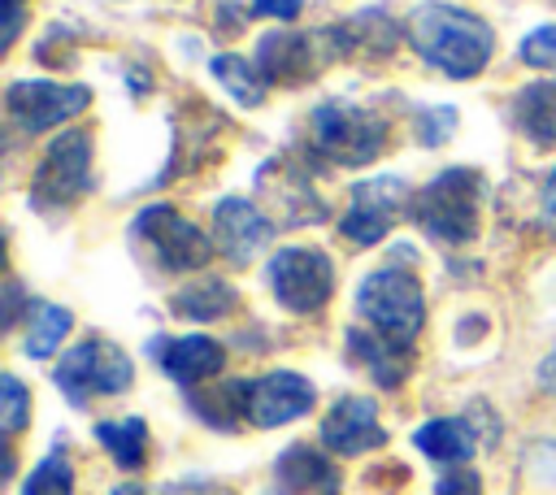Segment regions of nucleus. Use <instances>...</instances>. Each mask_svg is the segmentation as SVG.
Returning <instances> with one entry per match:
<instances>
[{"mask_svg":"<svg viewBox=\"0 0 556 495\" xmlns=\"http://www.w3.org/2000/svg\"><path fill=\"white\" fill-rule=\"evenodd\" d=\"M87 104H91V91L78 82L70 87V82H48V78H22V82H9V91H4V113L22 135L61 126L74 113H83Z\"/></svg>","mask_w":556,"mask_h":495,"instance_id":"10","label":"nucleus"},{"mask_svg":"<svg viewBox=\"0 0 556 495\" xmlns=\"http://www.w3.org/2000/svg\"><path fill=\"white\" fill-rule=\"evenodd\" d=\"M235 304H239V295H235V287H230L226 278H200V282L182 287V291L169 300V308H174L178 317H187V321H217V317H226Z\"/></svg>","mask_w":556,"mask_h":495,"instance_id":"22","label":"nucleus"},{"mask_svg":"<svg viewBox=\"0 0 556 495\" xmlns=\"http://www.w3.org/2000/svg\"><path fill=\"white\" fill-rule=\"evenodd\" d=\"M513 122L534 148L556 143V82H530L513 96Z\"/></svg>","mask_w":556,"mask_h":495,"instance_id":"21","label":"nucleus"},{"mask_svg":"<svg viewBox=\"0 0 556 495\" xmlns=\"http://www.w3.org/2000/svg\"><path fill=\"white\" fill-rule=\"evenodd\" d=\"M539 386H543L547 395H556V347L539 360Z\"/></svg>","mask_w":556,"mask_h":495,"instance_id":"34","label":"nucleus"},{"mask_svg":"<svg viewBox=\"0 0 556 495\" xmlns=\"http://www.w3.org/2000/svg\"><path fill=\"white\" fill-rule=\"evenodd\" d=\"M404 204H413L408 182L395 174H378V178H361L348 191V208L339 217V234L352 239L356 248H374L391 234V226L400 221Z\"/></svg>","mask_w":556,"mask_h":495,"instance_id":"8","label":"nucleus"},{"mask_svg":"<svg viewBox=\"0 0 556 495\" xmlns=\"http://www.w3.org/2000/svg\"><path fill=\"white\" fill-rule=\"evenodd\" d=\"M208 69H213V78H217V82H222L239 104H248V109L265 104L269 78L256 69V61H243V56H235V52H222V56H213V61H208Z\"/></svg>","mask_w":556,"mask_h":495,"instance_id":"24","label":"nucleus"},{"mask_svg":"<svg viewBox=\"0 0 556 495\" xmlns=\"http://www.w3.org/2000/svg\"><path fill=\"white\" fill-rule=\"evenodd\" d=\"M317 48L308 35L300 30H274L256 43V69L269 78V82H282V87H295L304 78L317 74Z\"/></svg>","mask_w":556,"mask_h":495,"instance_id":"17","label":"nucleus"},{"mask_svg":"<svg viewBox=\"0 0 556 495\" xmlns=\"http://www.w3.org/2000/svg\"><path fill=\"white\" fill-rule=\"evenodd\" d=\"M22 495H74V465L65 447H52L26 478Z\"/></svg>","mask_w":556,"mask_h":495,"instance_id":"27","label":"nucleus"},{"mask_svg":"<svg viewBox=\"0 0 556 495\" xmlns=\"http://www.w3.org/2000/svg\"><path fill=\"white\" fill-rule=\"evenodd\" d=\"M174 495H230V491H222V486H204V482H195V486H178Z\"/></svg>","mask_w":556,"mask_h":495,"instance_id":"35","label":"nucleus"},{"mask_svg":"<svg viewBox=\"0 0 556 495\" xmlns=\"http://www.w3.org/2000/svg\"><path fill=\"white\" fill-rule=\"evenodd\" d=\"M456 126V109H421L417 113V135L426 148H439Z\"/></svg>","mask_w":556,"mask_h":495,"instance_id":"30","label":"nucleus"},{"mask_svg":"<svg viewBox=\"0 0 556 495\" xmlns=\"http://www.w3.org/2000/svg\"><path fill=\"white\" fill-rule=\"evenodd\" d=\"M109 495H143V486H135V482H122V486H113Z\"/></svg>","mask_w":556,"mask_h":495,"instance_id":"36","label":"nucleus"},{"mask_svg":"<svg viewBox=\"0 0 556 495\" xmlns=\"http://www.w3.org/2000/svg\"><path fill=\"white\" fill-rule=\"evenodd\" d=\"M265 282L282 308L317 313L334 291V265L317 248H278L265 265Z\"/></svg>","mask_w":556,"mask_h":495,"instance_id":"9","label":"nucleus"},{"mask_svg":"<svg viewBox=\"0 0 556 495\" xmlns=\"http://www.w3.org/2000/svg\"><path fill=\"white\" fill-rule=\"evenodd\" d=\"M356 313L382 339L413 347L421 334V321H426V295H421L417 274L404 265H382V269L365 274V282L356 287Z\"/></svg>","mask_w":556,"mask_h":495,"instance_id":"4","label":"nucleus"},{"mask_svg":"<svg viewBox=\"0 0 556 495\" xmlns=\"http://www.w3.org/2000/svg\"><path fill=\"white\" fill-rule=\"evenodd\" d=\"M26 412H30V395H26L22 378L17 373H4L0 378V426H4L9 439L26 426Z\"/></svg>","mask_w":556,"mask_h":495,"instance_id":"28","label":"nucleus"},{"mask_svg":"<svg viewBox=\"0 0 556 495\" xmlns=\"http://www.w3.org/2000/svg\"><path fill=\"white\" fill-rule=\"evenodd\" d=\"M482 195H486V178L473 165H452L413 195L408 217L426 239L456 248V243H469L478 234Z\"/></svg>","mask_w":556,"mask_h":495,"instance_id":"2","label":"nucleus"},{"mask_svg":"<svg viewBox=\"0 0 556 495\" xmlns=\"http://www.w3.org/2000/svg\"><path fill=\"white\" fill-rule=\"evenodd\" d=\"M256 191L265 200H274V217L282 226H308V221H321L326 217V204L317 200V191L308 182V169L304 165H291L287 156L261 165Z\"/></svg>","mask_w":556,"mask_h":495,"instance_id":"12","label":"nucleus"},{"mask_svg":"<svg viewBox=\"0 0 556 495\" xmlns=\"http://www.w3.org/2000/svg\"><path fill=\"white\" fill-rule=\"evenodd\" d=\"M252 9H256L261 17H274V22H291V17L304 9V0H252Z\"/></svg>","mask_w":556,"mask_h":495,"instance_id":"33","label":"nucleus"},{"mask_svg":"<svg viewBox=\"0 0 556 495\" xmlns=\"http://www.w3.org/2000/svg\"><path fill=\"white\" fill-rule=\"evenodd\" d=\"M517 61L530 69H552L556 74V26H539L517 43Z\"/></svg>","mask_w":556,"mask_h":495,"instance_id":"29","label":"nucleus"},{"mask_svg":"<svg viewBox=\"0 0 556 495\" xmlns=\"http://www.w3.org/2000/svg\"><path fill=\"white\" fill-rule=\"evenodd\" d=\"M387 443V430L378 421V404L369 395H343L321 417V447L334 456H361Z\"/></svg>","mask_w":556,"mask_h":495,"instance_id":"13","label":"nucleus"},{"mask_svg":"<svg viewBox=\"0 0 556 495\" xmlns=\"http://www.w3.org/2000/svg\"><path fill=\"white\" fill-rule=\"evenodd\" d=\"M70 326H74V313L70 308H61V304H35L30 330H26V356L48 360L61 347V339L70 334Z\"/></svg>","mask_w":556,"mask_h":495,"instance_id":"26","label":"nucleus"},{"mask_svg":"<svg viewBox=\"0 0 556 495\" xmlns=\"http://www.w3.org/2000/svg\"><path fill=\"white\" fill-rule=\"evenodd\" d=\"M539 226L547 230V234H556V165L547 169V178H543V195H539Z\"/></svg>","mask_w":556,"mask_h":495,"instance_id":"32","label":"nucleus"},{"mask_svg":"<svg viewBox=\"0 0 556 495\" xmlns=\"http://www.w3.org/2000/svg\"><path fill=\"white\" fill-rule=\"evenodd\" d=\"M408 43L439 74L473 78L486 69L495 35L478 13L460 9V4H443V0H426L408 13Z\"/></svg>","mask_w":556,"mask_h":495,"instance_id":"1","label":"nucleus"},{"mask_svg":"<svg viewBox=\"0 0 556 495\" xmlns=\"http://www.w3.org/2000/svg\"><path fill=\"white\" fill-rule=\"evenodd\" d=\"M191 408L200 421H208L213 430H235L248 417V382H222L213 391H187Z\"/></svg>","mask_w":556,"mask_h":495,"instance_id":"23","label":"nucleus"},{"mask_svg":"<svg viewBox=\"0 0 556 495\" xmlns=\"http://www.w3.org/2000/svg\"><path fill=\"white\" fill-rule=\"evenodd\" d=\"M326 39H330V56H387L400 39V26L382 9H365L343 26L326 30Z\"/></svg>","mask_w":556,"mask_h":495,"instance_id":"19","label":"nucleus"},{"mask_svg":"<svg viewBox=\"0 0 556 495\" xmlns=\"http://www.w3.org/2000/svg\"><path fill=\"white\" fill-rule=\"evenodd\" d=\"M387 148L382 113L352 100H321L308 113V152L326 165H369Z\"/></svg>","mask_w":556,"mask_h":495,"instance_id":"3","label":"nucleus"},{"mask_svg":"<svg viewBox=\"0 0 556 495\" xmlns=\"http://www.w3.org/2000/svg\"><path fill=\"white\" fill-rule=\"evenodd\" d=\"M413 447L421 456H430V460H439V465L452 469V465H465L482 447V439H478V430H473L469 417H434V421H426V426L413 430Z\"/></svg>","mask_w":556,"mask_h":495,"instance_id":"20","label":"nucleus"},{"mask_svg":"<svg viewBox=\"0 0 556 495\" xmlns=\"http://www.w3.org/2000/svg\"><path fill=\"white\" fill-rule=\"evenodd\" d=\"M156 360L169 382L195 391L200 382H213L226 365V347L208 334H182V339H156Z\"/></svg>","mask_w":556,"mask_h":495,"instance_id":"15","label":"nucleus"},{"mask_svg":"<svg viewBox=\"0 0 556 495\" xmlns=\"http://www.w3.org/2000/svg\"><path fill=\"white\" fill-rule=\"evenodd\" d=\"M317 399V386L295 373V369H269L261 378L248 382V421L261 426V430H274V426H287L295 417H304Z\"/></svg>","mask_w":556,"mask_h":495,"instance_id":"11","label":"nucleus"},{"mask_svg":"<svg viewBox=\"0 0 556 495\" xmlns=\"http://www.w3.org/2000/svg\"><path fill=\"white\" fill-rule=\"evenodd\" d=\"M434 495H482V478L465 465H452L439 482H434Z\"/></svg>","mask_w":556,"mask_h":495,"instance_id":"31","label":"nucleus"},{"mask_svg":"<svg viewBox=\"0 0 556 495\" xmlns=\"http://www.w3.org/2000/svg\"><path fill=\"white\" fill-rule=\"evenodd\" d=\"M343 347H348V356H352L378 386H387V391H395V386L408 378V369H413V347L391 343V339H382V334L369 330V326H348Z\"/></svg>","mask_w":556,"mask_h":495,"instance_id":"16","label":"nucleus"},{"mask_svg":"<svg viewBox=\"0 0 556 495\" xmlns=\"http://www.w3.org/2000/svg\"><path fill=\"white\" fill-rule=\"evenodd\" d=\"M274 234V221L252 204V200H222L213 208V248L230 265H248Z\"/></svg>","mask_w":556,"mask_h":495,"instance_id":"14","label":"nucleus"},{"mask_svg":"<svg viewBox=\"0 0 556 495\" xmlns=\"http://www.w3.org/2000/svg\"><path fill=\"white\" fill-rule=\"evenodd\" d=\"M91 187V135L87 130H61L30 178V204L43 213L70 208Z\"/></svg>","mask_w":556,"mask_h":495,"instance_id":"6","label":"nucleus"},{"mask_svg":"<svg viewBox=\"0 0 556 495\" xmlns=\"http://www.w3.org/2000/svg\"><path fill=\"white\" fill-rule=\"evenodd\" d=\"M96 439L113 456L117 469H139L148 456V421L143 417H122V421H100Z\"/></svg>","mask_w":556,"mask_h":495,"instance_id":"25","label":"nucleus"},{"mask_svg":"<svg viewBox=\"0 0 556 495\" xmlns=\"http://www.w3.org/2000/svg\"><path fill=\"white\" fill-rule=\"evenodd\" d=\"M130 234L143 239L152 261L161 269H169V274L204 269L208 256H213V239L195 221H187L178 208H169V204H143L139 217L130 221Z\"/></svg>","mask_w":556,"mask_h":495,"instance_id":"7","label":"nucleus"},{"mask_svg":"<svg viewBox=\"0 0 556 495\" xmlns=\"http://www.w3.org/2000/svg\"><path fill=\"white\" fill-rule=\"evenodd\" d=\"M278 495H339V469L308 443H291L274 460Z\"/></svg>","mask_w":556,"mask_h":495,"instance_id":"18","label":"nucleus"},{"mask_svg":"<svg viewBox=\"0 0 556 495\" xmlns=\"http://www.w3.org/2000/svg\"><path fill=\"white\" fill-rule=\"evenodd\" d=\"M130 378H135L130 356H126L113 339H96V334L83 339V343H74V347L56 360V369H52L56 391H61L74 408L91 404V395H122V391L130 386Z\"/></svg>","mask_w":556,"mask_h":495,"instance_id":"5","label":"nucleus"}]
</instances>
